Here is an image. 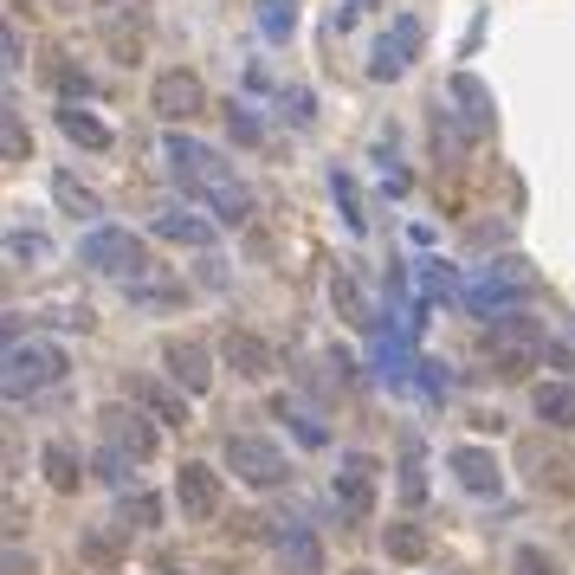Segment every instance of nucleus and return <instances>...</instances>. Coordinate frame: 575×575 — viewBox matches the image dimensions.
Here are the masks:
<instances>
[{"mask_svg":"<svg viewBox=\"0 0 575 575\" xmlns=\"http://www.w3.org/2000/svg\"><path fill=\"white\" fill-rule=\"evenodd\" d=\"M7 401H20V394H39V388L65 382V349L59 343H7Z\"/></svg>","mask_w":575,"mask_h":575,"instance_id":"nucleus-4","label":"nucleus"},{"mask_svg":"<svg viewBox=\"0 0 575 575\" xmlns=\"http://www.w3.org/2000/svg\"><path fill=\"white\" fill-rule=\"evenodd\" d=\"M162 162H168V175L182 182V194H194V201L214 207L220 227H246V220H253V188L233 175V162L220 150H207V143H194L182 130H168V136H162Z\"/></svg>","mask_w":575,"mask_h":575,"instance_id":"nucleus-1","label":"nucleus"},{"mask_svg":"<svg viewBox=\"0 0 575 575\" xmlns=\"http://www.w3.org/2000/svg\"><path fill=\"white\" fill-rule=\"evenodd\" d=\"M0 52H7V72H13V65H27V45H20V27H13V20L0 27Z\"/></svg>","mask_w":575,"mask_h":575,"instance_id":"nucleus-35","label":"nucleus"},{"mask_svg":"<svg viewBox=\"0 0 575 575\" xmlns=\"http://www.w3.org/2000/svg\"><path fill=\"white\" fill-rule=\"evenodd\" d=\"M517 465H524V479H531L537 492H556V499L575 492V453L556 446V440H524V446H517Z\"/></svg>","mask_w":575,"mask_h":575,"instance_id":"nucleus-9","label":"nucleus"},{"mask_svg":"<svg viewBox=\"0 0 575 575\" xmlns=\"http://www.w3.org/2000/svg\"><path fill=\"white\" fill-rule=\"evenodd\" d=\"M175 504H182V517L188 524H207V517H220V472L207 460H188L175 472Z\"/></svg>","mask_w":575,"mask_h":575,"instance_id":"nucleus-11","label":"nucleus"},{"mask_svg":"<svg viewBox=\"0 0 575 575\" xmlns=\"http://www.w3.org/2000/svg\"><path fill=\"white\" fill-rule=\"evenodd\" d=\"M0 150H7V162H27V155H33V136H27V123L13 111V97H7V111H0Z\"/></svg>","mask_w":575,"mask_h":575,"instance_id":"nucleus-26","label":"nucleus"},{"mask_svg":"<svg viewBox=\"0 0 575 575\" xmlns=\"http://www.w3.org/2000/svg\"><path fill=\"white\" fill-rule=\"evenodd\" d=\"M162 575H188V569H175V563H168V569H162Z\"/></svg>","mask_w":575,"mask_h":575,"instance_id":"nucleus-38","label":"nucleus"},{"mask_svg":"<svg viewBox=\"0 0 575 575\" xmlns=\"http://www.w3.org/2000/svg\"><path fill=\"white\" fill-rule=\"evenodd\" d=\"M162 369H168V382L188 388V394H207V388H214V356L194 343V337H168V343H162Z\"/></svg>","mask_w":575,"mask_h":575,"instance_id":"nucleus-12","label":"nucleus"},{"mask_svg":"<svg viewBox=\"0 0 575 575\" xmlns=\"http://www.w3.org/2000/svg\"><path fill=\"white\" fill-rule=\"evenodd\" d=\"M446 104L460 111V130L472 136V143L492 130V91H485L472 72H453V78H446Z\"/></svg>","mask_w":575,"mask_h":575,"instance_id":"nucleus-14","label":"nucleus"},{"mask_svg":"<svg viewBox=\"0 0 575 575\" xmlns=\"http://www.w3.org/2000/svg\"><path fill=\"white\" fill-rule=\"evenodd\" d=\"M59 130H65L72 143H84V150H111V123H97V116L78 111V104H65V111H59Z\"/></svg>","mask_w":575,"mask_h":575,"instance_id":"nucleus-23","label":"nucleus"},{"mask_svg":"<svg viewBox=\"0 0 575 575\" xmlns=\"http://www.w3.org/2000/svg\"><path fill=\"white\" fill-rule=\"evenodd\" d=\"M227 130H233V143H246V150H259V143H266V130H259V116L246 111V104H233V111H227Z\"/></svg>","mask_w":575,"mask_h":575,"instance_id":"nucleus-31","label":"nucleus"},{"mask_svg":"<svg viewBox=\"0 0 575 575\" xmlns=\"http://www.w3.org/2000/svg\"><path fill=\"white\" fill-rule=\"evenodd\" d=\"M421 45H427V27H421V13H394L388 20V33L376 39V59H369V78H401L414 59H421Z\"/></svg>","mask_w":575,"mask_h":575,"instance_id":"nucleus-7","label":"nucleus"},{"mask_svg":"<svg viewBox=\"0 0 575 575\" xmlns=\"http://www.w3.org/2000/svg\"><path fill=\"white\" fill-rule=\"evenodd\" d=\"M376 479H382V465L369 460V453H343L337 460V511H343L349 524H369L376 517Z\"/></svg>","mask_w":575,"mask_h":575,"instance_id":"nucleus-5","label":"nucleus"},{"mask_svg":"<svg viewBox=\"0 0 575 575\" xmlns=\"http://www.w3.org/2000/svg\"><path fill=\"white\" fill-rule=\"evenodd\" d=\"M155 517H162V504L150 492H136V499H116V531H150Z\"/></svg>","mask_w":575,"mask_h":575,"instance_id":"nucleus-27","label":"nucleus"},{"mask_svg":"<svg viewBox=\"0 0 575 575\" xmlns=\"http://www.w3.org/2000/svg\"><path fill=\"white\" fill-rule=\"evenodd\" d=\"M330 310H337L343 324H356V330H369V324H376V317H369V298H362V285H356L343 266L330 271Z\"/></svg>","mask_w":575,"mask_h":575,"instance_id":"nucleus-20","label":"nucleus"},{"mask_svg":"<svg viewBox=\"0 0 575 575\" xmlns=\"http://www.w3.org/2000/svg\"><path fill=\"white\" fill-rule=\"evenodd\" d=\"M155 239H175V246H214V220H201V214H182V207H168V214H155L150 220Z\"/></svg>","mask_w":575,"mask_h":575,"instance_id":"nucleus-18","label":"nucleus"},{"mask_svg":"<svg viewBox=\"0 0 575 575\" xmlns=\"http://www.w3.org/2000/svg\"><path fill=\"white\" fill-rule=\"evenodd\" d=\"M278 414H285V421H298V440H305V446H324V427L310 421V414H298V408H285V401H278Z\"/></svg>","mask_w":575,"mask_h":575,"instance_id":"nucleus-34","label":"nucleus"},{"mask_svg":"<svg viewBox=\"0 0 575 575\" xmlns=\"http://www.w3.org/2000/svg\"><path fill=\"white\" fill-rule=\"evenodd\" d=\"M330 188H337V201H343V220H349V233H362V227H369V214L356 207V188H349V175H330Z\"/></svg>","mask_w":575,"mask_h":575,"instance_id":"nucleus-32","label":"nucleus"},{"mask_svg":"<svg viewBox=\"0 0 575 575\" xmlns=\"http://www.w3.org/2000/svg\"><path fill=\"white\" fill-rule=\"evenodd\" d=\"M511 575H563V569H556V556H543L537 543H517L511 550Z\"/></svg>","mask_w":575,"mask_h":575,"instance_id":"nucleus-29","label":"nucleus"},{"mask_svg":"<svg viewBox=\"0 0 575 575\" xmlns=\"http://www.w3.org/2000/svg\"><path fill=\"white\" fill-rule=\"evenodd\" d=\"M285 569L291 575H324V550H317L310 531H291V537H285Z\"/></svg>","mask_w":575,"mask_h":575,"instance_id":"nucleus-25","label":"nucleus"},{"mask_svg":"<svg viewBox=\"0 0 575 575\" xmlns=\"http://www.w3.org/2000/svg\"><path fill=\"white\" fill-rule=\"evenodd\" d=\"M78 266L84 271H104V278H143V271H155V259L143 253V239L130 227H97V233H84L78 239Z\"/></svg>","mask_w":575,"mask_h":575,"instance_id":"nucleus-2","label":"nucleus"},{"mask_svg":"<svg viewBox=\"0 0 575 575\" xmlns=\"http://www.w3.org/2000/svg\"><path fill=\"white\" fill-rule=\"evenodd\" d=\"M150 111L162 116V123H188V116L207 111V84L194 72H182V65H168V72H155V84H150Z\"/></svg>","mask_w":575,"mask_h":575,"instance_id":"nucleus-10","label":"nucleus"},{"mask_svg":"<svg viewBox=\"0 0 575 575\" xmlns=\"http://www.w3.org/2000/svg\"><path fill=\"white\" fill-rule=\"evenodd\" d=\"M52 201H59V207H65L72 220H97V214H104V201H97V194L84 188L78 175H65V168L52 175Z\"/></svg>","mask_w":575,"mask_h":575,"instance_id":"nucleus-21","label":"nucleus"},{"mask_svg":"<svg viewBox=\"0 0 575 575\" xmlns=\"http://www.w3.org/2000/svg\"><path fill=\"white\" fill-rule=\"evenodd\" d=\"M343 575H376V569H343Z\"/></svg>","mask_w":575,"mask_h":575,"instance_id":"nucleus-39","label":"nucleus"},{"mask_svg":"<svg viewBox=\"0 0 575 575\" xmlns=\"http://www.w3.org/2000/svg\"><path fill=\"white\" fill-rule=\"evenodd\" d=\"M52 7H78V0H52Z\"/></svg>","mask_w":575,"mask_h":575,"instance_id":"nucleus-40","label":"nucleus"},{"mask_svg":"<svg viewBox=\"0 0 575 575\" xmlns=\"http://www.w3.org/2000/svg\"><path fill=\"white\" fill-rule=\"evenodd\" d=\"M39 465H45V485H52V492H78V485H84V460H78L72 440H45V446H39Z\"/></svg>","mask_w":575,"mask_h":575,"instance_id":"nucleus-17","label":"nucleus"},{"mask_svg":"<svg viewBox=\"0 0 575 575\" xmlns=\"http://www.w3.org/2000/svg\"><path fill=\"white\" fill-rule=\"evenodd\" d=\"M259 27H266V39H291V27H298V0H259Z\"/></svg>","mask_w":575,"mask_h":575,"instance_id":"nucleus-28","label":"nucleus"},{"mask_svg":"<svg viewBox=\"0 0 575 575\" xmlns=\"http://www.w3.org/2000/svg\"><path fill=\"white\" fill-rule=\"evenodd\" d=\"M220 362H227L239 382H266L271 369H278L271 343L266 337H253V330H227V337H220Z\"/></svg>","mask_w":575,"mask_h":575,"instance_id":"nucleus-13","label":"nucleus"},{"mask_svg":"<svg viewBox=\"0 0 575 575\" xmlns=\"http://www.w3.org/2000/svg\"><path fill=\"white\" fill-rule=\"evenodd\" d=\"M155 414H143V408H130V401H111L104 414H97V433H104V446H116L123 460H155Z\"/></svg>","mask_w":575,"mask_h":575,"instance_id":"nucleus-6","label":"nucleus"},{"mask_svg":"<svg viewBox=\"0 0 575 575\" xmlns=\"http://www.w3.org/2000/svg\"><path fill=\"white\" fill-rule=\"evenodd\" d=\"M446 465H453V479H460L472 499H499V492H504V465L492 460L485 446H453Z\"/></svg>","mask_w":575,"mask_h":575,"instance_id":"nucleus-15","label":"nucleus"},{"mask_svg":"<svg viewBox=\"0 0 575 575\" xmlns=\"http://www.w3.org/2000/svg\"><path fill=\"white\" fill-rule=\"evenodd\" d=\"M531 408L550 433H575V388L569 382H537L531 388Z\"/></svg>","mask_w":575,"mask_h":575,"instance_id":"nucleus-16","label":"nucleus"},{"mask_svg":"<svg viewBox=\"0 0 575 575\" xmlns=\"http://www.w3.org/2000/svg\"><path fill=\"white\" fill-rule=\"evenodd\" d=\"M52 78H59V91H78V97L91 91V78H84V72H72V65H59V72H52Z\"/></svg>","mask_w":575,"mask_h":575,"instance_id":"nucleus-36","label":"nucleus"},{"mask_svg":"<svg viewBox=\"0 0 575 575\" xmlns=\"http://www.w3.org/2000/svg\"><path fill=\"white\" fill-rule=\"evenodd\" d=\"M7 259H45V239L39 233H7Z\"/></svg>","mask_w":575,"mask_h":575,"instance_id":"nucleus-33","label":"nucleus"},{"mask_svg":"<svg viewBox=\"0 0 575 575\" xmlns=\"http://www.w3.org/2000/svg\"><path fill=\"white\" fill-rule=\"evenodd\" d=\"M401 499H408V504H421V499H427V472H421V446H408V453H401Z\"/></svg>","mask_w":575,"mask_h":575,"instance_id":"nucleus-30","label":"nucleus"},{"mask_svg":"<svg viewBox=\"0 0 575 575\" xmlns=\"http://www.w3.org/2000/svg\"><path fill=\"white\" fill-rule=\"evenodd\" d=\"M220 460H227V472L239 479V485H253V492H271V485H285V479H291L285 446H271L266 433H227Z\"/></svg>","mask_w":575,"mask_h":575,"instance_id":"nucleus-3","label":"nucleus"},{"mask_svg":"<svg viewBox=\"0 0 575 575\" xmlns=\"http://www.w3.org/2000/svg\"><path fill=\"white\" fill-rule=\"evenodd\" d=\"M382 550H388V563H427V531L421 524H388L382 531Z\"/></svg>","mask_w":575,"mask_h":575,"instance_id":"nucleus-22","label":"nucleus"},{"mask_svg":"<svg viewBox=\"0 0 575 575\" xmlns=\"http://www.w3.org/2000/svg\"><path fill=\"white\" fill-rule=\"evenodd\" d=\"M310 116H317L310 111V91H291V123H310Z\"/></svg>","mask_w":575,"mask_h":575,"instance_id":"nucleus-37","label":"nucleus"},{"mask_svg":"<svg viewBox=\"0 0 575 575\" xmlns=\"http://www.w3.org/2000/svg\"><path fill=\"white\" fill-rule=\"evenodd\" d=\"M130 394H136V401H143V408H150L155 421H168V427H188V401H182V394H188V388H162V382H130Z\"/></svg>","mask_w":575,"mask_h":575,"instance_id":"nucleus-19","label":"nucleus"},{"mask_svg":"<svg viewBox=\"0 0 575 575\" xmlns=\"http://www.w3.org/2000/svg\"><path fill=\"white\" fill-rule=\"evenodd\" d=\"M531 291H537V271L524 266V259H499V266H485V271H479V285H472V305L499 317V310L524 305Z\"/></svg>","mask_w":575,"mask_h":575,"instance_id":"nucleus-8","label":"nucleus"},{"mask_svg":"<svg viewBox=\"0 0 575 575\" xmlns=\"http://www.w3.org/2000/svg\"><path fill=\"white\" fill-rule=\"evenodd\" d=\"M123 298H130V305H182V285H168V278H155V271H143V278H130V285H123Z\"/></svg>","mask_w":575,"mask_h":575,"instance_id":"nucleus-24","label":"nucleus"}]
</instances>
